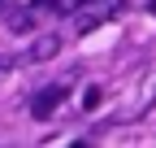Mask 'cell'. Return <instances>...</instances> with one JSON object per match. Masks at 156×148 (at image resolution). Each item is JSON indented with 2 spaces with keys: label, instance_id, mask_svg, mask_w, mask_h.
Returning <instances> with one entry per match:
<instances>
[{
  "label": "cell",
  "instance_id": "cell-3",
  "mask_svg": "<svg viewBox=\"0 0 156 148\" xmlns=\"http://www.w3.org/2000/svg\"><path fill=\"white\" fill-rule=\"evenodd\" d=\"M61 9H65L61 0H30V13H35V17H56Z\"/></svg>",
  "mask_w": 156,
  "mask_h": 148
},
{
  "label": "cell",
  "instance_id": "cell-6",
  "mask_svg": "<svg viewBox=\"0 0 156 148\" xmlns=\"http://www.w3.org/2000/svg\"><path fill=\"white\" fill-rule=\"evenodd\" d=\"M5 5H9V0H0V9H5Z\"/></svg>",
  "mask_w": 156,
  "mask_h": 148
},
{
  "label": "cell",
  "instance_id": "cell-2",
  "mask_svg": "<svg viewBox=\"0 0 156 148\" xmlns=\"http://www.w3.org/2000/svg\"><path fill=\"white\" fill-rule=\"evenodd\" d=\"M56 48H61V39H56V35H44V39H35V48H30V61H48V57H56Z\"/></svg>",
  "mask_w": 156,
  "mask_h": 148
},
{
  "label": "cell",
  "instance_id": "cell-4",
  "mask_svg": "<svg viewBox=\"0 0 156 148\" xmlns=\"http://www.w3.org/2000/svg\"><path fill=\"white\" fill-rule=\"evenodd\" d=\"M83 105H87V109L100 105V87H87V91H83Z\"/></svg>",
  "mask_w": 156,
  "mask_h": 148
},
{
  "label": "cell",
  "instance_id": "cell-5",
  "mask_svg": "<svg viewBox=\"0 0 156 148\" xmlns=\"http://www.w3.org/2000/svg\"><path fill=\"white\" fill-rule=\"evenodd\" d=\"M74 5H91V0H74Z\"/></svg>",
  "mask_w": 156,
  "mask_h": 148
},
{
  "label": "cell",
  "instance_id": "cell-1",
  "mask_svg": "<svg viewBox=\"0 0 156 148\" xmlns=\"http://www.w3.org/2000/svg\"><path fill=\"white\" fill-rule=\"evenodd\" d=\"M65 100V83H48V87H39L35 96H30V118H52L56 113V105Z\"/></svg>",
  "mask_w": 156,
  "mask_h": 148
}]
</instances>
